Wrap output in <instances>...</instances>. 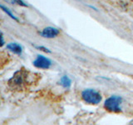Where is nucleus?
I'll list each match as a JSON object with an SVG mask.
<instances>
[{"instance_id": "1", "label": "nucleus", "mask_w": 133, "mask_h": 125, "mask_svg": "<svg viewBox=\"0 0 133 125\" xmlns=\"http://www.w3.org/2000/svg\"><path fill=\"white\" fill-rule=\"evenodd\" d=\"M28 73L26 71L21 70L17 72L9 80V85L14 89H23L27 87L28 83Z\"/></svg>"}, {"instance_id": "5", "label": "nucleus", "mask_w": 133, "mask_h": 125, "mask_svg": "<svg viewBox=\"0 0 133 125\" xmlns=\"http://www.w3.org/2000/svg\"><path fill=\"white\" fill-rule=\"evenodd\" d=\"M41 34L45 38H49V39H51V38H54L59 34V31L55 28L48 27V28H45L42 31Z\"/></svg>"}, {"instance_id": "2", "label": "nucleus", "mask_w": 133, "mask_h": 125, "mask_svg": "<svg viewBox=\"0 0 133 125\" xmlns=\"http://www.w3.org/2000/svg\"><path fill=\"white\" fill-rule=\"evenodd\" d=\"M82 97L83 100L90 104H98L102 100V96L94 89H86L82 92Z\"/></svg>"}, {"instance_id": "3", "label": "nucleus", "mask_w": 133, "mask_h": 125, "mask_svg": "<svg viewBox=\"0 0 133 125\" xmlns=\"http://www.w3.org/2000/svg\"><path fill=\"white\" fill-rule=\"evenodd\" d=\"M122 98L117 97V96H112V97L107 98L105 102V108L106 109L113 112V113H119L122 111L121 104H122Z\"/></svg>"}, {"instance_id": "4", "label": "nucleus", "mask_w": 133, "mask_h": 125, "mask_svg": "<svg viewBox=\"0 0 133 125\" xmlns=\"http://www.w3.org/2000/svg\"><path fill=\"white\" fill-rule=\"evenodd\" d=\"M33 64H34L35 67H37V68H38L47 69L49 68L50 66H51L52 63L48 59V58H45L43 56L38 55L37 58L35 59V61L33 62Z\"/></svg>"}, {"instance_id": "8", "label": "nucleus", "mask_w": 133, "mask_h": 125, "mask_svg": "<svg viewBox=\"0 0 133 125\" xmlns=\"http://www.w3.org/2000/svg\"><path fill=\"white\" fill-rule=\"evenodd\" d=\"M8 2H9L11 3H14V4H18V5L21 6H27L26 3H24L23 0H7Z\"/></svg>"}, {"instance_id": "9", "label": "nucleus", "mask_w": 133, "mask_h": 125, "mask_svg": "<svg viewBox=\"0 0 133 125\" xmlns=\"http://www.w3.org/2000/svg\"><path fill=\"white\" fill-rule=\"evenodd\" d=\"M1 7H2V8H3V10H4V11H5V12H7V14H8V15H9V16L11 17V18H14V19H16V20H17V18H15V16H14V14H11V12H10L9 11H8V8H4V7H3V5H2Z\"/></svg>"}, {"instance_id": "10", "label": "nucleus", "mask_w": 133, "mask_h": 125, "mask_svg": "<svg viewBox=\"0 0 133 125\" xmlns=\"http://www.w3.org/2000/svg\"><path fill=\"white\" fill-rule=\"evenodd\" d=\"M129 125H133V122H131V123L130 124H129Z\"/></svg>"}, {"instance_id": "7", "label": "nucleus", "mask_w": 133, "mask_h": 125, "mask_svg": "<svg viewBox=\"0 0 133 125\" xmlns=\"http://www.w3.org/2000/svg\"><path fill=\"white\" fill-rule=\"evenodd\" d=\"M62 84L63 85L64 87H69L71 84V81L70 79L68 77H63L62 78Z\"/></svg>"}, {"instance_id": "6", "label": "nucleus", "mask_w": 133, "mask_h": 125, "mask_svg": "<svg viewBox=\"0 0 133 125\" xmlns=\"http://www.w3.org/2000/svg\"><path fill=\"white\" fill-rule=\"evenodd\" d=\"M7 48L9 50V51L14 53H17V54H21V53L23 51L22 46H20L18 43H11L9 44H8Z\"/></svg>"}]
</instances>
